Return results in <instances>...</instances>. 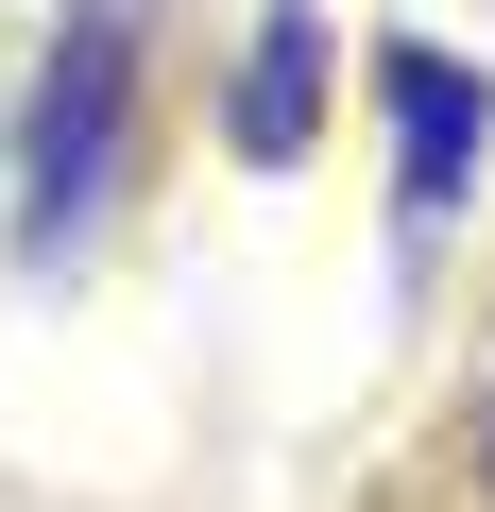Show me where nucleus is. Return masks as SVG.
Listing matches in <instances>:
<instances>
[{
	"instance_id": "1",
	"label": "nucleus",
	"mask_w": 495,
	"mask_h": 512,
	"mask_svg": "<svg viewBox=\"0 0 495 512\" xmlns=\"http://www.w3.org/2000/svg\"><path fill=\"white\" fill-rule=\"evenodd\" d=\"M120 154H137V0H69V35L35 69V137H18V256H69Z\"/></svg>"
},
{
	"instance_id": "2",
	"label": "nucleus",
	"mask_w": 495,
	"mask_h": 512,
	"mask_svg": "<svg viewBox=\"0 0 495 512\" xmlns=\"http://www.w3.org/2000/svg\"><path fill=\"white\" fill-rule=\"evenodd\" d=\"M325 0H274V18H257V52H239V86H222V154L239 171H291L308 137H325Z\"/></svg>"
},
{
	"instance_id": "3",
	"label": "nucleus",
	"mask_w": 495,
	"mask_h": 512,
	"mask_svg": "<svg viewBox=\"0 0 495 512\" xmlns=\"http://www.w3.org/2000/svg\"><path fill=\"white\" fill-rule=\"evenodd\" d=\"M393 137H410V154H393V205H410V222H444V205L478 188V137H495V86H478L461 52H393Z\"/></svg>"
},
{
	"instance_id": "4",
	"label": "nucleus",
	"mask_w": 495,
	"mask_h": 512,
	"mask_svg": "<svg viewBox=\"0 0 495 512\" xmlns=\"http://www.w3.org/2000/svg\"><path fill=\"white\" fill-rule=\"evenodd\" d=\"M478 461H495V410H478Z\"/></svg>"
}]
</instances>
